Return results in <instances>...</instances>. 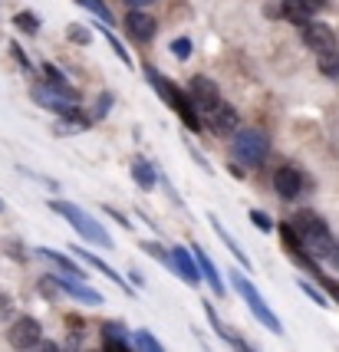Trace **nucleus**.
I'll list each match as a JSON object with an SVG mask.
<instances>
[{
  "instance_id": "f257e3e1",
  "label": "nucleus",
  "mask_w": 339,
  "mask_h": 352,
  "mask_svg": "<svg viewBox=\"0 0 339 352\" xmlns=\"http://www.w3.org/2000/svg\"><path fill=\"white\" fill-rule=\"evenodd\" d=\"M142 73H145V79H149V86L155 89V96H158V99H165L168 109L188 125V129H191V132H201V112H198V106L191 102L188 89L175 86L168 76H162V73H158L155 66H149V63H145V69H142Z\"/></svg>"
},
{
  "instance_id": "f03ea898",
  "label": "nucleus",
  "mask_w": 339,
  "mask_h": 352,
  "mask_svg": "<svg viewBox=\"0 0 339 352\" xmlns=\"http://www.w3.org/2000/svg\"><path fill=\"white\" fill-rule=\"evenodd\" d=\"M47 208L53 211L56 217H63L69 228L76 230L79 237H83V244H93V247H102V250H112L116 247V241L109 237V230L96 221V217H89L79 204H73V201H63V198H50Z\"/></svg>"
},
{
  "instance_id": "7ed1b4c3",
  "label": "nucleus",
  "mask_w": 339,
  "mask_h": 352,
  "mask_svg": "<svg viewBox=\"0 0 339 352\" xmlns=\"http://www.w3.org/2000/svg\"><path fill=\"white\" fill-rule=\"evenodd\" d=\"M293 230H296V237H300V244L307 250L313 261H326L329 257V250H333V230L326 224L323 217L316 214V211H296L290 217Z\"/></svg>"
},
{
  "instance_id": "20e7f679",
  "label": "nucleus",
  "mask_w": 339,
  "mask_h": 352,
  "mask_svg": "<svg viewBox=\"0 0 339 352\" xmlns=\"http://www.w3.org/2000/svg\"><path fill=\"white\" fill-rule=\"evenodd\" d=\"M270 155V135L263 129H237L231 135V162L244 168H261Z\"/></svg>"
},
{
  "instance_id": "39448f33",
  "label": "nucleus",
  "mask_w": 339,
  "mask_h": 352,
  "mask_svg": "<svg viewBox=\"0 0 339 352\" xmlns=\"http://www.w3.org/2000/svg\"><path fill=\"white\" fill-rule=\"evenodd\" d=\"M231 287L241 293V300H244L247 309L254 313V320L263 322V326H267L274 336H283V322H280V316L270 307H267V300H263L261 290L250 283V276H247L244 270H231Z\"/></svg>"
},
{
  "instance_id": "423d86ee",
  "label": "nucleus",
  "mask_w": 339,
  "mask_h": 352,
  "mask_svg": "<svg viewBox=\"0 0 339 352\" xmlns=\"http://www.w3.org/2000/svg\"><path fill=\"white\" fill-rule=\"evenodd\" d=\"M30 96L36 106H43L47 112H53L56 119H63V116L79 102V92L73 89V86H53V82H36L30 89Z\"/></svg>"
},
{
  "instance_id": "0eeeda50",
  "label": "nucleus",
  "mask_w": 339,
  "mask_h": 352,
  "mask_svg": "<svg viewBox=\"0 0 339 352\" xmlns=\"http://www.w3.org/2000/svg\"><path fill=\"white\" fill-rule=\"evenodd\" d=\"M7 342H10V349H17V352L36 349V346L43 342V322L36 320V316H17V320L10 322V329H7Z\"/></svg>"
},
{
  "instance_id": "6e6552de",
  "label": "nucleus",
  "mask_w": 339,
  "mask_h": 352,
  "mask_svg": "<svg viewBox=\"0 0 339 352\" xmlns=\"http://www.w3.org/2000/svg\"><path fill=\"white\" fill-rule=\"evenodd\" d=\"M185 89H188V96H191V102L198 106V112H204V116L221 102V89H217L215 79H208V76H191Z\"/></svg>"
},
{
  "instance_id": "1a4fd4ad",
  "label": "nucleus",
  "mask_w": 339,
  "mask_h": 352,
  "mask_svg": "<svg viewBox=\"0 0 339 352\" xmlns=\"http://www.w3.org/2000/svg\"><path fill=\"white\" fill-rule=\"evenodd\" d=\"M125 33H129V40H135V43H152L155 33H158V20H155L149 10L132 7V10L125 14Z\"/></svg>"
},
{
  "instance_id": "9d476101",
  "label": "nucleus",
  "mask_w": 339,
  "mask_h": 352,
  "mask_svg": "<svg viewBox=\"0 0 339 352\" xmlns=\"http://www.w3.org/2000/svg\"><path fill=\"white\" fill-rule=\"evenodd\" d=\"M53 280H56L60 293H66L69 300H79V303H86V307H102V303H106V296L99 290H93L86 280H73V276H63V274H53Z\"/></svg>"
},
{
  "instance_id": "9b49d317",
  "label": "nucleus",
  "mask_w": 339,
  "mask_h": 352,
  "mask_svg": "<svg viewBox=\"0 0 339 352\" xmlns=\"http://www.w3.org/2000/svg\"><path fill=\"white\" fill-rule=\"evenodd\" d=\"M208 129L215 132V135H224V138H231L237 129H241V112L231 106V102H217L211 112H208Z\"/></svg>"
},
{
  "instance_id": "f8f14e48",
  "label": "nucleus",
  "mask_w": 339,
  "mask_h": 352,
  "mask_svg": "<svg viewBox=\"0 0 339 352\" xmlns=\"http://www.w3.org/2000/svg\"><path fill=\"white\" fill-rule=\"evenodd\" d=\"M274 191H277L283 201H296L303 195V175L300 168H293V165H280L274 171Z\"/></svg>"
},
{
  "instance_id": "ddd939ff",
  "label": "nucleus",
  "mask_w": 339,
  "mask_h": 352,
  "mask_svg": "<svg viewBox=\"0 0 339 352\" xmlns=\"http://www.w3.org/2000/svg\"><path fill=\"white\" fill-rule=\"evenodd\" d=\"M303 43L320 56V53H333L336 50V33L333 27H326V23H316V20H309L307 27H303Z\"/></svg>"
},
{
  "instance_id": "4468645a",
  "label": "nucleus",
  "mask_w": 339,
  "mask_h": 352,
  "mask_svg": "<svg viewBox=\"0 0 339 352\" xmlns=\"http://www.w3.org/2000/svg\"><path fill=\"white\" fill-rule=\"evenodd\" d=\"M171 257H175V276L185 280L188 287H198L201 280H204L198 261H195V254H191V247H171Z\"/></svg>"
},
{
  "instance_id": "2eb2a0df",
  "label": "nucleus",
  "mask_w": 339,
  "mask_h": 352,
  "mask_svg": "<svg viewBox=\"0 0 339 352\" xmlns=\"http://www.w3.org/2000/svg\"><path fill=\"white\" fill-rule=\"evenodd\" d=\"M73 254H76V257H79L83 263H86V267H93V270H99L102 276H109V280H112L116 287H122L125 293H132V283H129V280H125L122 274H116V270H112V267H109V263L102 261V257H96L93 250H86L83 244H73Z\"/></svg>"
},
{
  "instance_id": "dca6fc26",
  "label": "nucleus",
  "mask_w": 339,
  "mask_h": 352,
  "mask_svg": "<svg viewBox=\"0 0 339 352\" xmlns=\"http://www.w3.org/2000/svg\"><path fill=\"white\" fill-rule=\"evenodd\" d=\"M191 254H195V261H198V267H201V276L208 280V287L215 290V296H224L228 293V287H224V276H221V270H217V263L201 250L198 244H191Z\"/></svg>"
},
{
  "instance_id": "f3484780",
  "label": "nucleus",
  "mask_w": 339,
  "mask_h": 352,
  "mask_svg": "<svg viewBox=\"0 0 339 352\" xmlns=\"http://www.w3.org/2000/svg\"><path fill=\"white\" fill-rule=\"evenodd\" d=\"M33 254H36V257H43V261H50L63 276H73V280H86V270H79L73 257H66V254L53 250V247H36Z\"/></svg>"
},
{
  "instance_id": "a211bd4d",
  "label": "nucleus",
  "mask_w": 339,
  "mask_h": 352,
  "mask_svg": "<svg viewBox=\"0 0 339 352\" xmlns=\"http://www.w3.org/2000/svg\"><path fill=\"white\" fill-rule=\"evenodd\" d=\"M208 217H211V228H215V234L221 237V244L228 247V250H231V257H234L237 263H241V270H244V274H247V270H254V263H250V257L244 254V247H241L237 241H234V237H231V230H228L224 224H221V221H217V214H208Z\"/></svg>"
},
{
  "instance_id": "6ab92c4d",
  "label": "nucleus",
  "mask_w": 339,
  "mask_h": 352,
  "mask_svg": "<svg viewBox=\"0 0 339 352\" xmlns=\"http://www.w3.org/2000/svg\"><path fill=\"white\" fill-rule=\"evenodd\" d=\"M277 14L283 16L287 23H293V27H300V30H303V27L309 23V20H313V10H309V7L303 3V0H280V10H277Z\"/></svg>"
},
{
  "instance_id": "aec40b11",
  "label": "nucleus",
  "mask_w": 339,
  "mask_h": 352,
  "mask_svg": "<svg viewBox=\"0 0 339 352\" xmlns=\"http://www.w3.org/2000/svg\"><path fill=\"white\" fill-rule=\"evenodd\" d=\"M132 178H135V184H139L142 191H152L155 184H158V171H155V165L149 162V158H132Z\"/></svg>"
},
{
  "instance_id": "412c9836",
  "label": "nucleus",
  "mask_w": 339,
  "mask_h": 352,
  "mask_svg": "<svg viewBox=\"0 0 339 352\" xmlns=\"http://www.w3.org/2000/svg\"><path fill=\"white\" fill-rule=\"evenodd\" d=\"M96 30L106 36V43L112 46V53H116V56L122 60V66H129V69H132V56H129V50L122 46V40H119V36L112 33V27H109V23H102V20H96Z\"/></svg>"
},
{
  "instance_id": "4be33fe9",
  "label": "nucleus",
  "mask_w": 339,
  "mask_h": 352,
  "mask_svg": "<svg viewBox=\"0 0 339 352\" xmlns=\"http://www.w3.org/2000/svg\"><path fill=\"white\" fill-rule=\"evenodd\" d=\"M139 247L149 254V257H152V261H158L165 270H171V274H175V257H171V250H165L158 241H139Z\"/></svg>"
},
{
  "instance_id": "5701e85b",
  "label": "nucleus",
  "mask_w": 339,
  "mask_h": 352,
  "mask_svg": "<svg viewBox=\"0 0 339 352\" xmlns=\"http://www.w3.org/2000/svg\"><path fill=\"white\" fill-rule=\"evenodd\" d=\"M14 27L20 33H27V36H36V33L43 30V20L33 14V10H20V14H14Z\"/></svg>"
},
{
  "instance_id": "b1692460",
  "label": "nucleus",
  "mask_w": 339,
  "mask_h": 352,
  "mask_svg": "<svg viewBox=\"0 0 339 352\" xmlns=\"http://www.w3.org/2000/svg\"><path fill=\"white\" fill-rule=\"evenodd\" d=\"M132 346H135V352H165V346H162L149 329H135V333H132Z\"/></svg>"
},
{
  "instance_id": "393cba45",
  "label": "nucleus",
  "mask_w": 339,
  "mask_h": 352,
  "mask_svg": "<svg viewBox=\"0 0 339 352\" xmlns=\"http://www.w3.org/2000/svg\"><path fill=\"white\" fill-rule=\"evenodd\" d=\"M83 10H89V14L96 16V20H102V23H109L112 27V10L106 7V0H76Z\"/></svg>"
},
{
  "instance_id": "a878e982",
  "label": "nucleus",
  "mask_w": 339,
  "mask_h": 352,
  "mask_svg": "<svg viewBox=\"0 0 339 352\" xmlns=\"http://www.w3.org/2000/svg\"><path fill=\"white\" fill-rule=\"evenodd\" d=\"M316 66H320V73H323V76L339 79V53H336V50H333V53H320Z\"/></svg>"
},
{
  "instance_id": "bb28decb",
  "label": "nucleus",
  "mask_w": 339,
  "mask_h": 352,
  "mask_svg": "<svg viewBox=\"0 0 339 352\" xmlns=\"http://www.w3.org/2000/svg\"><path fill=\"white\" fill-rule=\"evenodd\" d=\"M168 50H171V56L175 60H191V53H195V43L188 40V36H175L168 43Z\"/></svg>"
},
{
  "instance_id": "cd10ccee",
  "label": "nucleus",
  "mask_w": 339,
  "mask_h": 352,
  "mask_svg": "<svg viewBox=\"0 0 339 352\" xmlns=\"http://www.w3.org/2000/svg\"><path fill=\"white\" fill-rule=\"evenodd\" d=\"M99 333H102V339H132V333L122 326V320H106Z\"/></svg>"
},
{
  "instance_id": "c85d7f7f",
  "label": "nucleus",
  "mask_w": 339,
  "mask_h": 352,
  "mask_svg": "<svg viewBox=\"0 0 339 352\" xmlns=\"http://www.w3.org/2000/svg\"><path fill=\"white\" fill-rule=\"evenodd\" d=\"M66 36H69L73 43H79V46L93 43V30H89V27H83V23H69V27H66Z\"/></svg>"
},
{
  "instance_id": "c756f323",
  "label": "nucleus",
  "mask_w": 339,
  "mask_h": 352,
  "mask_svg": "<svg viewBox=\"0 0 339 352\" xmlns=\"http://www.w3.org/2000/svg\"><path fill=\"white\" fill-rule=\"evenodd\" d=\"M247 217H250V224L261 230V234H270V230H274V221H270V214H267V211H261V208H254V211H250Z\"/></svg>"
},
{
  "instance_id": "7c9ffc66",
  "label": "nucleus",
  "mask_w": 339,
  "mask_h": 352,
  "mask_svg": "<svg viewBox=\"0 0 339 352\" xmlns=\"http://www.w3.org/2000/svg\"><path fill=\"white\" fill-rule=\"evenodd\" d=\"M300 290L307 293V296L313 300V303H316V307H329V296H326V293L320 290V287H313L309 280H300Z\"/></svg>"
},
{
  "instance_id": "2f4dec72",
  "label": "nucleus",
  "mask_w": 339,
  "mask_h": 352,
  "mask_svg": "<svg viewBox=\"0 0 339 352\" xmlns=\"http://www.w3.org/2000/svg\"><path fill=\"white\" fill-rule=\"evenodd\" d=\"M116 102V96L112 92H99V99H96V109H93V119H106L109 109Z\"/></svg>"
},
{
  "instance_id": "473e14b6",
  "label": "nucleus",
  "mask_w": 339,
  "mask_h": 352,
  "mask_svg": "<svg viewBox=\"0 0 339 352\" xmlns=\"http://www.w3.org/2000/svg\"><path fill=\"white\" fill-rule=\"evenodd\" d=\"M43 76H47V82H53V86H69L66 73H63L60 66H53V63H43Z\"/></svg>"
},
{
  "instance_id": "72a5a7b5",
  "label": "nucleus",
  "mask_w": 339,
  "mask_h": 352,
  "mask_svg": "<svg viewBox=\"0 0 339 352\" xmlns=\"http://www.w3.org/2000/svg\"><path fill=\"white\" fill-rule=\"evenodd\" d=\"M102 352H135L132 339H102Z\"/></svg>"
},
{
  "instance_id": "f704fd0d",
  "label": "nucleus",
  "mask_w": 339,
  "mask_h": 352,
  "mask_svg": "<svg viewBox=\"0 0 339 352\" xmlns=\"http://www.w3.org/2000/svg\"><path fill=\"white\" fill-rule=\"evenodd\" d=\"M316 280H320V283H323V290L329 293V296H333V300H336V303H339V280H333V276H326L323 270H320V274H316Z\"/></svg>"
},
{
  "instance_id": "c9c22d12",
  "label": "nucleus",
  "mask_w": 339,
  "mask_h": 352,
  "mask_svg": "<svg viewBox=\"0 0 339 352\" xmlns=\"http://www.w3.org/2000/svg\"><path fill=\"white\" fill-rule=\"evenodd\" d=\"M10 53H14V56H17V63H20V69H23V73H30V76H33V73H36V69H33V63L27 60V53L20 50V43H10Z\"/></svg>"
},
{
  "instance_id": "e433bc0d",
  "label": "nucleus",
  "mask_w": 339,
  "mask_h": 352,
  "mask_svg": "<svg viewBox=\"0 0 339 352\" xmlns=\"http://www.w3.org/2000/svg\"><path fill=\"white\" fill-rule=\"evenodd\" d=\"M224 342H228V346H231L234 352H257V349H254V346H250V342H247L244 336H237V333H231V336L224 339Z\"/></svg>"
},
{
  "instance_id": "4c0bfd02",
  "label": "nucleus",
  "mask_w": 339,
  "mask_h": 352,
  "mask_svg": "<svg viewBox=\"0 0 339 352\" xmlns=\"http://www.w3.org/2000/svg\"><path fill=\"white\" fill-rule=\"evenodd\" d=\"M102 211H106V214L112 217V221H116V224H119V228L132 230V221H129V217H122V214H119V211H116V208H109V204H102Z\"/></svg>"
},
{
  "instance_id": "58836bf2",
  "label": "nucleus",
  "mask_w": 339,
  "mask_h": 352,
  "mask_svg": "<svg viewBox=\"0 0 339 352\" xmlns=\"http://www.w3.org/2000/svg\"><path fill=\"white\" fill-rule=\"evenodd\" d=\"M30 352H63V346L56 342V339H43L36 349H30Z\"/></svg>"
},
{
  "instance_id": "ea45409f",
  "label": "nucleus",
  "mask_w": 339,
  "mask_h": 352,
  "mask_svg": "<svg viewBox=\"0 0 339 352\" xmlns=\"http://www.w3.org/2000/svg\"><path fill=\"white\" fill-rule=\"evenodd\" d=\"M10 313H14V303H10V300L0 293V316H10Z\"/></svg>"
},
{
  "instance_id": "a19ab883",
  "label": "nucleus",
  "mask_w": 339,
  "mask_h": 352,
  "mask_svg": "<svg viewBox=\"0 0 339 352\" xmlns=\"http://www.w3.org/2000/svg\"><path fill=\"white\" fill-rule=\"evenodd\" d=\"M303 3H307L313 14H316V10H326V7H329V0H303Z\"/></svg>"
},
{
  "instance_id": "79ce46f5",
  "label": "nucleus",
  "mask_w": 339,
  "mask_h": 352,
  "mask_svg": "<svg viewBox=\"0 0 339 352\" xmlns=\"http://www.w3.org/2000/svg\"><path fill=\"white\" fill-rule=\"evenodd\" d=\"M129 283H132V287H145V276L135 274V270H129Z\"/></svg>"
},
{
  "instance_id": "37998d69",
  "label": "nucleus",
  "mask_w": 339,
  "mask_h": 352,
  "mask_svg": "<svg viewBox=\"0 0 339 352\" xmlns=\"http://www.w3.org/2000/svg\"><path fill=\"white\" fill-rule=\"evenodd\" d=\"M326 261H329V263H333V267L339 270V241L333 244V250H329V257H326Z\"/></svg>"
},
{
  "instance_id": "c03bdc74",
  "label": "nucleus",
  "mask_w": 339,
  "mask_h": 352,
  "mask_svg": "<svg viewBox=\"0 0 339 352\" xmlns=\"http://www.w3.org/2000/svg\"><path fill=\"white\" fill-rule=\"evenodd\" d=\"M129 7H145V3H155V0H125Z\"/></svg>"
},
{
  "instance_id": "a18cd8bd",
  "label": "nucleus",
  "mask_w": 339,
  "mask_h": 352,
  "mask_svg": "<svg viewBox=\"0 0 339 352\" xmlns=\"http://www.w3.org/2000/svg\"><path fill=\"white\" fill-rule=\"evenodd\" d=\"M89 352H102V349H89Z\"/></svg>"
},
{
  "instance_id": "49530a36",
  "label": "nucleus",
  "mask_w": 339,
  "mask_h": 352,
  "mask_svg": "<svg viewBox=\"0 0 339 352\" xmlns=\"http://www.w3.org/2000/svg\"><path fill=\"white\" fill-rule=\"evenodd\" d=\"M0 211H3V201H0Z\"/></svg>"
}]
</instances>
